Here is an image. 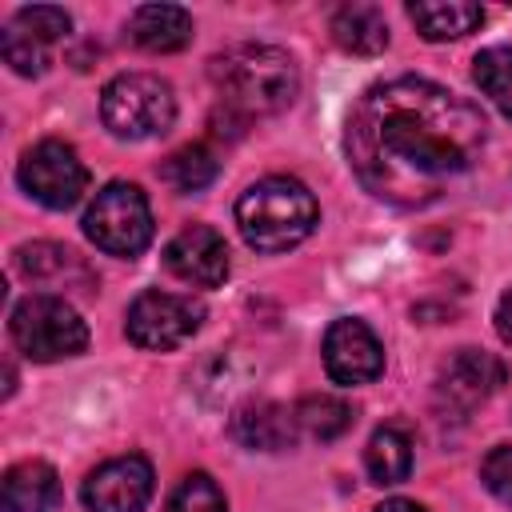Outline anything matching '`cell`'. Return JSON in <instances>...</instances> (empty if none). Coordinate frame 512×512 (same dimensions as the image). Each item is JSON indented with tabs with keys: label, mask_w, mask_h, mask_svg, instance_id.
Returning <instances> with one entry per match:
<instances>
[{
	"label": "cell",
	"mask_w": 512,
	"mask_h": 512,
	"mask_svg": "<svg viewBox=\"0 0 512 512\" xmlns=\"http://www.w3.org/2000/svg\"><path fill=\"white\" fill-rule=\"evenodd\" d=\"M376 512H428V508H420L416 500H400V496H396V500H384Z\"/></svg>",
	"instance_id": "83f0119b"
},
{
	"label": "cell",
	"mask_w": 512,
	"mask_h": 512,
	"mask_svg": "<svg viewBox=\"0 0 512 512\" xmlns=\"http://www.w3.org/2000/svg\"><path fill=\"white\" fill-rule=\"evenodd\" d=\"M80 500L88 512H144L152 500V464L144 456L104 460L84 476Z\"/></svg>",
	"instance_id": "30bf717a"
},
{
	"label": "cell",
	"mask_w": 512,
	"mask_h": 512,
	"mask_svg": "<svg viewBox=\"0 0 512 512\" xmlns=\"http://www.w3.org/2000/svg\"><path fill=\"white\" fill-rule=\"evenodd\" d=\"M4 512H56L64 500L60 476L44 460H20L4 472Z\"/></svg>",
	"instance_id": "5bb4252c"
},
{
	"label": "cell",
	"mask_w": 512,
	"mask_h": 512,
	"mask_svg": "<svg viewBox=\"0 0 512 512\" xmlns=\"http://www.w3.org/2000/svg\"><path fill=\"white\" fill-rule=\"evenodd\" d=\"M364 468L372 484H400L412 476V436L396 424H384L372 432L364 448Z\"/></svg>",
	"instance_id": "ac0fdd59"
},
{
	"label": "cell",
	"mask_w": 512,
	"mask_h": 512,
	"mask_svg": "<svg viewBox=\"0 0 512 512\" xmlns=\"http://www.w3.org/2000/svg\"><path fill=\"white\" fill-rule=\"evenodd\" d=\"M12 340L16 348L36 360V364H52L64 356H80L88 348V324L80 320V312L52 292H32L12 308Z\"/></svg>",
	"instance_id": "5b68a950"
},
{
	"label": "cell",
	"mask_w": 512,
	"mask_h": 512,
	"mask_svg": "<svg viewBox=\"0 0 512 512\" xmlns=\"http://www.w3.org/2000/svg\"><path fill=\"white\" fill-rule=\"evenodd\" d=\"M164 512H228V504H224V492L216 488V480L208 472H188L176 484V492L168 496Z\"/></svg>",
	"instance_id": "603a6c76"
},
{
	"label": "cell",
	"mask_w": 512,
	"mask_h": 512,
	"mask_svg": "<svg viewBox=\"0 0 512 512\" xmlns=\"http://www.w3.org/2000/svg\"><path fill=\"white\" fill-rule=\"evenodd\" d=\"M100 120L116 140H152L172 128L176 96L152 72H124L100 92Z\"/></svg>",
	"instance_id": "277c9868"
},
{
	"label": "cell",
	"mask_w": 512,
	"mask_h": 512,
	"mask_svg": "<svg viewBox=\"0 0 512 512\" xmlns=\"http://www.w3.org/2000/svg\"><path fill=\"white\" fill-rule=\"evenodd\" d=\"M12 24L20 28V32H28V36H36L40 44H56V40H64L68 36V28H72V16L64 12V8H52V4H32V8H20L16 16H12Z\"/></svg>",
	"instance_id": "d4e9b609"
},
{
	"label": "cell",
	"mask_w": 512,
	"mask_h": 512,
	"mask_svg": "<svg viewBox=\"0 0 512 512\" xmlns=\"http://www.w3.org/2000/svg\"><path fill=\"white\" fill-rule=\"evenodd\" d=\"M296 412L276 400H248L232 416V436L252 452H284L296 444Z\"/></svg>",
	"instance_id": "4fadbf2b"
},
{
	"label": "cell",
	"mask_w": 512,
	"mask_h": 512,
	"mask_svg": "<svg viewBox=\"0 0 512 512\" xmlns=\"http://www.w3.org/2000/svg\"><path fill=\"white\" fill-rule=\"evenodd\" d=\"M84 236L108 256H124V260L140 256L152 240V208L140 184L128 180L104 184L84 212Z\"/></svg>",
	"instance_id": "8992f818"
},
{
	"label": "cell",
	"mask_w": 512,
	"mask_h": 512,
	"mask_svg": "<svg viewBox=\"0 0 512 512\" xmlns=\"http://www.w3.org/2000/svg\"><path fill=\"white\" fill-rule=\"evenodd\" d=\"M0 52H4V60L12 64V72H20V76H40V72L48 68V44H40V40L28 36V32H20L16 24L4 28Z\"/></svg>",
	"instance_id": "cb8c5ba5"
},
{
	"label": "cell",
	"mask_w": 512,
	"mask_h": 512,
	"mask_svg": "<svg viewBox=\"0 0 512 512\" xmlns=\"http://www.w3.org/2000/svg\"><path fill=\"white\" fill-rule=\"evenodd\" d=\"M332 40L352 56H376L388 48V20L376 4H344L332 16Z\"/></svg>",
	"instance_id": "e0dca14e"
},
{
	"label": "cell",
	"mask_w": 512,
	"mask_h": 512,
	"mask_svg": "<svg viewBox=\"0 0 512 512\" xmlns=\"http://www.w3.org/2000/svg\"><path fill=\"white\" fill-rule=\"evenodd\" d=\"M212 80L224 108L240 120L284 112L300 92V68L276 44H236L212 56Z\"/></svg>",
	"instance_id": "7a4b0ae2"
},
{
	"label": "cell",
	"mask_w": 512,
	"mask_h": 512,
	"mask_svg": "<svg viewBox=\"0 0 512 512\" xmlns=\"http://www.w3.org/2000/svg\"><path fill=\"white\" fill-rule=\"evenodd\" d=\"M296 428L312 440H336L352 428V408L340 400V396H328V392H316V396H304L296 408Z\"/></svg>",
	"instance_id": "ffe728a7"
},
{
	"label": "cell",
	"mask_w": 512,
	"mask_h": 512,
	"mask_svg": "<svg viewBox=\"0 0 512 512\" xmlns=\"http://www.w3.org/2000/svg\"><path fill=\"white\" fill-rule=\"evenodd\" d=\"M472 80H476L480 92L512 120V48H508V44H496V48L476 52V60H472Z\"/></svg>",
	"instance_id": "44dd1931"
},
{
	"label": "cell",
	"mask_w": 512,
	"mask_h": 512,
	"mask_svg": "<svg viewBox=\"0 0 512 512\" xmlns=\"http://www.w3.org/2000/svg\"><path fill=\"white\" fill-rule=\"evenodd\" d=\"M480 480H484V488H488L496 500L512 504V444H500V448H492V452L484 456Z\"/></svg>",
	"instance_id": "484cf974"
},
{
	"label": "cell",
	"mask_w": 512,
	"mask_h": 512,
	"mask_svg": "<svg viewBox=\"0 0 512 512\" xmlns=\"http://www.w3.org/2000/svg\"><path fill=\"white\" fill-rule=\"evenodd\" d=\"M504 384V364L480 348H460L444 368H440V392L460 404V408H476L484 404L496 388Z\"/></svg>",
	"instance_id": "7c38bea8"
},
{
	"label": "cell",
	"mask_w": 512,
	"mask_h": 512,
	"mask_svg": "<svg viewBox=\"0 0 512 512\" xmlns=\"http://www.w3.org/2000/svg\"><path fill=\"white\" fill-rule=\"evenodd\" d=\"M128 36L144 52H180L192 40V16L180 4H144L132 12Z\"/></svg>",
	"instance_id": "9a60e30c"
},
{
	"label": "cell",
	"mask_w": 512,
	"mask_h": 512,
	"mask_svg": "<svg viewBox=\"0 0 512 512\" xmlns=\"http://www.w3.org/2000/svg\"><path fill=\"white\" fill-rule=\"evenodd\" d=\"M220 172V160L208 144H184L160 164V180L176 192H204Z\"/></svg>",
	"instance_id": "d6986e66"
},
{
	"label": "cell",
	"mask_w": 512,
	"mask_h": 512,
	"mask_svg": "<svg viewBox=\"0 0 512 512\" xmlns=\"http://www.w3.org/2000/svg\"><path fill=\"white\" fill-rule=\"evenodd\" d=\"M164 264H168V272L176 280H184L192 288H216L228 276V244L208 224H184L168 240Z\"/></svg>",
	"instance_id": "8fae6325"
},
{
	"label": "cell",
	"mask_w": 512,
	"mask_h": 512,
	"mask_svg": "<svg viewBox=\"0 0 512 512\" xmlns=\"http://www.w3.org/2000/svg\"><path fill=\"white\" fill-rule=\"evenodd\" d=\"M204 320V304L176 292H140L128 304L124 332L144 352H168L180 348Z\"/></svg>",
	"instance_id": "ba28073f"
},
{
	"label": "cell",
	"mask_w": 512,
	"mask_h": 512,
	"mask_svg": "<svg viewBox=\"0 0 512 512\" xmlns=\"http://www.w3.org/2000/svg\"><path fill=\"white\" fill-rule=\"evenodd\" d=\"M320 352H324V372L344 388L372 384L384 372V348H380L376 332L352 316H340L328 324Z\"/></svg>",
	"instance_id": "9c48e42d"
},
{
	"label": "cell",
	"mask_w": 512,
	"mask_h": 512,
	"mask_svg": "<svg viewBox=\"0 0 512 512\" xmlns=\"http://www.w3.org/2000/svg\"><path fill=\"white\" fill-rule=\"evenodd\" d=\"M16 176H20V188L36 204H44L52 212L72 208L88 192V168L76 156V148L64 144V140H40V144H32L20 156Z\"/></svg>",
	"instance_id": "52a82bcc"
},
{
	"label": "cell",
	"mask_w": 512,
	"mask_h": 512,
	"mask_svg": "<svg viewBox=\"0 0 512 512\" xmlns=\"http://www.w3.org/2000/svg\"><path fill=\"white\" fill-rule=\"evenodd\" d=\"M496 332H500V340L504 344H512V288L500 296V304H496Z\"/></svg>",
	"instance_id": "4316f807"
},
{
	"label": "cell",
	"mask_w": 512,
	"mask_h": 512,
	"mask_svg": "<svg viewBox=\"0 0 512 512\" xmlns=\"http://www.w3.org/2000/svg\"><path fill=\"white\" fill-rule=\"evenodd\" d=\"M408 20L424 40L440 44V40H460L476 32L484 24V8L468 0H416L408 4Z\"/></svg>",
	"instance_id": "2e32d148"
},
{
	"label": "cell",
	"mask_w": 512,
	"mask_h": 512,
	"mask_svg": "<svg viewBox=\"0 0 512 512\" xmlns=\"http://www.w3.org/2000/svg\"><path fill=\"white\" fill-rule=\"evenodd\" d=\"M316 220H320L316 196L292 176H268V180L252 184L236 200L240 236L256 252H288V248H296L300 240L312 236Z\"/></svg>",
	"instance_id": "3957f363"
},
{
	"label": "cell",
	"mask_w": 512,
	"mask_h": 512,
	"mask_svg": "<svg viewBox=\"0 0 512 512\" xmlns=\"http://www.w3.org/2000/svg\"><path fill=\"white\" fill-rule=\"evenodd\" d=\"M484 140V112L420 76L372 84L344 128V152L356 180L396 208L432 204L456 176L472 172Z\"/></svg>",
	"instance_id": "6da1fadb"
},
{
	"label": "cell",
	"mask_w": 512,
	"mask_h": 512,
	"mask_svg": "<svg viewBox=\"0 0 512 512\" xmlns=\"http://www.w3.org/2000/svg\"><path fill=\"white\" fill-rule=\"evenodd\" d=\"M16 264H20V272H24L28 280H60V276H68V272L88 276L84 264H80V256H76L72 248H64V244H48V240H40V244H24V248L16 252Z\"/></svg>",
	"instance_id": "7402d4cb"
}]
</instances>
